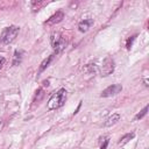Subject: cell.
Wrapping results in <instances>:
<instances>
[{"instance_id":"1","label":"cell","mask_w":149,"mask_h":149,"mask_svg":"<svg viewBox=\"0 0 149 149\" xmlns=\"http://www.w3.org/2000/svg\"><path fill=\"white\" fill-rule=\"evenodd\" d=\"M65 100H66V91L64 88H61L50 97L48 101V109H57L62 107Z\"/></svg>"},{"instance_id":"2","label":"cell","mask_w":149,"mask_h":149,"mask_svg":"<svg viewBox=\"0 0 149 149\" xmlns=\"http://www.w3.org/2000/svg\"><path fill=\"white\" fill-rule=\"evenodd\" d=\"M19 30L20 28L16 27V26H9V27H6L3 28V30L1 31V35H0V40L3 44H9L12 43L15 37L17 36L19 34Z\"/></svg>"},{"instance_id":"3","label":"cell","mask_w":149,"mask_h":149,"mask_svg":"<svg viewBox=\"0 0 149 149\" xmlns=\"http://www.w3.org/2000/svg\"><path fill=\"white\" fill-rule=\"evenodd\" d=\"M50 42H51V45H52V48H54V50H55L56 54L63 51L64 48H65V45H66V41L64 40V37L59 33H54L51 35Z\"/></svg>"},{"instance_id":"4","label":"cell","mask_w":149,"mask_h":149,"mask_svg":"<svg viewBox=\"0 0 149 149\" xmlns=\"http://www.w3.org/2000/svg\"><path fill=\"white\" fill-rule=\"evenodd\" d=\"M113 71H114V61L111 57L107 56L102 61V64H101V68H100V74L102 77H106V76L111 74Z\"/></svg>"},{"instance_id":"5","label":"cell","mask_w":149,"mask_h":149,"mask_svg":"<svg viewBox=\"0 0 149 149\" xmlns=\"http://www.w3.org/2000/svg\"><path fill=\"white\" fill-rule=\"evenodd\" d=\"M121 91H122V85L121 84H113V85L108 86L107 88H105L101 92V97H104V98L112 97V95H115V94L120 93Z\"/></svg>"},{"instance_id":"6","label":"cell","mask_w":149,"mask_h":149,"mask_svg":"<svg viewBox=\"0 0 149 149\" xmlns=\"http://www.w3.org/2000/svg\"><path fill=\"white\" fill-rule=\"evenodd\" d=\"M92 23H93V21H92L91 19H84L83 21L79 22L78 28H79V30H80L81 33H86V31L90 29V27L92 26Z\"/></svg>"},{"instance_id":"7","label":"cell","mask_w":149,"mask_h":149,"mask_svg":"<svg viewBox=\"0 0 149 149\" xmlns=\"http://www.w3.org/2000/svg\"><path fill=\"white\" fill-rule=\"evenodd\" d=\"M63 17H64L63 12H57L56 14H54L52 16H50V17H49V20H48L45 23H48V24H55V23L61 22Z\"/></svg>"},{"instance_id":"8","label":"cell","mask_w":149,"mask_h":149,"mask_svg":"<svg viewBox=\"0 0 149 149\" xmlns=\"http://www.w3.org/2000/svg\"><path fill=\"white\" fill-rule=\"evenodd\" d=\"M119 120H120V114L119 113H114V114H112V116H109L107 119V121L105 122V126L106 127H111V126L115 125Z\"/></svg>"},{"instance_id":"9","label":"cell","mask_w":149,"mask_h":149,"mask_svg":"<svg viewBox=\"0 0 149 149\" xmlns=\"http://www.w3.org/2000/svg\"><path fill=\"white\" fill-rule=\"evenodd\" d=\"M52 58H54V55H50L48 58H45V59H44V61L41 63V65H40V69H38V72H40V73H41L42 71H44V70H45V69L49 66V64L51 63Z\"/></svg>"},{"instance_id":"10","label":"cell","mask_w":149,"mask_h":149,"mask_svg":"<svg viewBox=\"0 0 149 149\" xmlns=\"http://www.w3.org/2000/svg\"><path fill=\"white\" fill-rule=\"evenodd\" d=\"M134 137V133H130V134H126L125 136H122L121 139H120V141L118 142V144L119 146H123V144H126L127 142H129Z\"/></svg>"},{"instance_id":"11","label":"cell","mask_w":149,"mask_h":149,"mask_svg":"<svg viewBox=\"0 0 149 149\" xmlns=\"http://www.w3.org/2000/svg\"><path fill=\"white\" fill-rule=\"evenodd\" d=\"M22 51L21 50H16L15 52H14V61H13V65H17V64H20V62H21V59H22Z\"/></svg>"},{"instance_id":"12","label":"cell","mask_w":149,"mask_h":149,"mask_svg":"<svg viewBox=\"0 0 149 149\" xmlns=\"http://www.w3.org/2000/svg\"><path fill=\"white\" fill-rule=\"evenodd\" d=\"M44 95V93H43V88H38L37 91H36V93H35V97H34V102H38L41 99H42V97Z\"/></svg>"},{"instance_id":"13","label":"cell","mask_w":149,"mask_h":149,"mask_svg":"<svg viewBox=\"0 0 149 149\" xmlns=\"http://www.w3.org/2000/svg\"><path fill=\"white\" fill-rule=\"evenodd\" d=\"M147 111H148V106H144V108L140 112V113H137L136 114V116H135V120H139V119H142L146 114H147Z\"/></svg>"},{"instance_id":"14","label":"cell","mask_w":149,"mask_h":149,"mask_svg":"<svg viewBox=\"0 0 149 149\" xmlns=\"http://www.w3.org/2000/svg\"><path fill=\"white\" fill-rule=\"evenodd\" d=\"M135 37H136V35H134V36H130V37L128 38V41H127V49H130V47H132V44H133V42H134Z\"/></svg>"},{"instance_id":"15","label":"cell","mask_w":149,"mask_h":149,"mask_svg":"<svg viewBox=\"0 0 149 149\" xmlns=\"http://www.w3.org/2000/svg\"><path fill=\"white\" fill-rule=\"evenodd\" d=\"M108 142H109V139H106V140L104 141V143L101 144L100 149H106V148H107V146H108Z\"/></svg>"},{"instance_id":"16","label":"cell","mask_w":149,"mask_h":149,"mask_svg":"<svg viewBox=\"0 0 149 149\" xmlns=\"http://www.w3.org/2000/svg\"><path fill=\"white\" fill-rule=\"evenodd\" d=\"M3 63H5V59H3V58H1V59H0V69L2 68V65H3Z\"/></svg>"},{"instance_id":"17","label":"cell","mask_w":149,"mask_h":149,"mask_svg":"<svg viewBox=\"0 0 149 149\" xmlns=\"http://www.w3.org/2000/svg\"><path fill=\"white\" fill-rule=\"evenodd\" d=\"M0 125H1V119H0Z\"/></svg>"}]
</instances>
